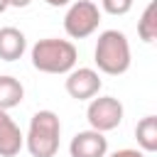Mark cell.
Instances as JSON below:
<instances>
[{
    "label": "cell",
    "mask_w": 157,
    "mask_h": 157,
    "mask_svg": "<svg viewBox=\"0 0 157 157\" xmlns=\"http://www.w3.org/2000/svg\"><path fill=\"white\" fill-rule=\"evenodd\" d=\"M123 115H125V108L118 98L113 96H98V98H91L88 108H86V120L91 125V130H98V132H110L115 130L120 123H123Z\"/></svg>",
    "instance_id": "obj_5"
},
{
    "label": "cell",
    "mask_w": 157,
    "mask_h": 157,
    "mask_svg": "<svg viewBox=\"0 0 157 157\" xmlns=\"http://www.w3.org/2000/svg\"><path fill=\"white\" fill-rule=\"evenodd\" d=\"M137 34L147 44H152L157 39V2H150L142 10V15L137 20Z\"/></svg>",
    "instance_id": "obj_12"
},
{
    "label": "cell",
    "mask_w": 157,
    "mask_h": 157,
    "mask_svg": "<svg viewBox=\"0 0 157 157\" xmlns=\"http://www.w3.org/2000/svg\"><path fill=\"white\" fill-rule=\"evenodd\" d=\"M101 7H103V12L120 17L132 10V0H101Z\"/></svg>",
    "instance_id": "obj_13"
},
{
    "label": "cell",
    "mask_w": 157,
    "mask_h": 157,
    "mask_svg": "<svg viewBox=\"0 0 157 157\" xmlns=\"http://www.w3.org/2000/svg\"><path fill=\"white\" fill-rule=\"evenodd\" d=\"M32 5V0H7V7H27Z\"/></svg>",
    "instance_id": "obj_15"
},
{
    "label": "cell",
    "mask_w": 157,
    "mask_h": 157,
    "mask_svg": "<svg viewBox=\"0 0 157 157\" xmlns=\"http://www.w3.org/2000/svg\"><path fill=\"white\" fill-rule=\"evenodd\" d=\"M25 147V135L20 125L10 118L7 110L0 108V157H15Z\"/></svg>",
    "instance_id": "obj_8"
},
{
    "label": "cell",
    "mask_w": 157,
    "mask_h": 157,
    "mask_svg": "<svg viewBox=\"0 0 157 157\" xmlns=\"http://www.w3.org/2000/svg\"><path fill=\"white\" fill-rule=\"evenodd\" d=\"M135 140L142 152H155L157 150V115H145L135 125Z\"/></svg>",
    "instance_id": "obj_10"
},
{
    "label": "cell",
    "mask_w": 157,
    "mask_h": 157,
    "mask_svg": "<svg viewBox=\"0 0 157 157\" xmlns=\"http://www.w3.org/2000/svg\"><path fill=\"white\" fill-rule=\"evenodd\" d=\"M5 10H7V0H0V15H2Z\"/></svg>",
    "instance_id": "obj_17"
},
{
    "label": "cell",
    "mask_w": 157,
    "mask_h": 157,
    "mask_svg": "<svg viewBox=\"0 0 157 157\" xmlns=\"http://www.w3.org/2000/svg\"><path fill=\"white\" fill-rule=\"evenodd\" d=\"M27 49V39L17 27H0V59L17 61Z\"/></svg>",
    "instance_id": "obj_9"
},
{
    "label": "cell",
    "mask_w": 157,
    "mask_h": 157,
    "mask_svg": "<svg viewBox=\"0 0 157 157\" xmlns=\"http://www.w3.org/2000/svg\"><path fill=\"white\" fill-rule=\"evenodd\" d=\"M61 123L54 110H37L29 120V130L25 135V147L32 157H54L59 152Z\"/></svg>",
    "instance_id": "obj_3"
},
{
    "label": "cell",
    "mask_w": 157,
    "mask_h": 157,
    "mask_svg": "<svg viewBox=\"0 0 157 157\" xmlns=\"http://www.w3.org/2000/svg\"><path fill=\"white\" fill-rule=\"evenodd\" d=\"M71 157H105L108 155V137L98 130H81L69 142Z\"/></svg>",
    "instance_id": "obj_7"
},
{
    "label": "cell",
    "mask_w": 157,
    "mask_h": 157,
    "mask_svg": "<svg viewBox=\"0 0 157 157\" xmlns=\"http://www.w3.org/2000/svg\"><path fill=\"white\" fill-rule=\"evenodd\" d=\"M101 25V10L93 0H76L69 5L64 15V29L71 39H86L91 37Z\"/></svg>",
    "instance_id": "obj_4"
},
{
    "label": "cell",
    "mask_w": 157,
    "mask_h": 157,
    "mask_svg": "<svg viewBox=\"0 0 157 157\" xmlns=\"http://www.w3.org/2000/svg\"><path fill=\"white\" fill-rule=\"evenodd\" d=\"M93 61L98 71L108 76H120L130 69V42L123 32L118 29H105L98 34L96 49H93Z\"/></svg>",
    "instance_id": "obj_2"
},
{
    "label": "cell",
    "mask_w": 157,
    "mask_h": 157,
    "mask_svg": "<svg viewBox=\"0 0 157 157\" xmlns=\"http://www.w3.org/2000/svg\"><path fill=\"white\" fill-rule=\"evenodd\" d=\"M49 7H64V5H69L71 0H44Z\"/></svg>",
    "instance_id": "obj_16"
},
{
    "label": "cell",
    "mask_w": 157,
    "mask_h": 157,
    "mask_svg": "<svg viewBox=\"0 0 157 157\" xmlns=\"http://www.w3.org/2000/svg\"><path fill=\"white\" fill-rule=\"evenodd\" d=\"M22 98H25V86L15 76H0V108L10 110L20 105Z\"/></svg>",
    "instance_id": "obj_11"
},
{
    "label": "cell",
    "mask_w": 157,
    "mask_h": 157,
    "mask_svg": "<svg viewBox=\"0 0 157 157\" xmlns=\"http://www.w3.org/2000/svg\"><path fill=\"white\" fill-rule=\"evenodd\" d=\"M29 59L32 66L42 74H69L71 69H76L78 52L69 39L47 37L34 42V47L29 49Z\"/></svg>",
    "instance_id": "obj_1"
},
{
    "label": "cell",
    "mask_w": 157,
    "mask_h": 157,
    "mask_svg": "<svg viewBox=\"0 0 157 157\" xmlns=\"http://www.w3.org/2000/svg\"><path fill=\"white\" fill-rule=\"evenodd\" d=\"M64 86H66V93H69L71 98H76V101H91V98L98 96L103 81H101V76H98L96 69H91V66H78V69H71V71L66 74Z\"/></svg>",
    "instance_id": "obj_6"
},
{
    "label": "cell",
    "mask_w": 157,
    "mask_h": 157,
    "mask_svg": "<svg viewBox=\"0 0 157 157\" xmlns=\"http://www.w3.org/2000/svg\"><path fill=\"white\" fill-rule=\"evenodd\" d=\"M105 157H145L142 150H132V147H125V150H115L113 155H105Z\"/></svg>",
    "instance_id": "obj_14"
}]
</instances>
